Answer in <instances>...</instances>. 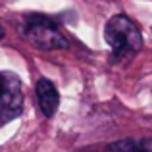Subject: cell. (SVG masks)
<instances>
[{
    "label": "cell",
    "mask_w": 152,
    "mask_h": 152,
    "mask_svg": "<svg viewBox=\"0 0 152 152\" xmlns=\"http://www.w3.org/2000/svg\"><path fill=\"white\" fill-rule=\"evenodd\" d=\"M104 39L112 48L114 62H127L142 46V37L137 23L125 14H118L106 23Z\"/></svg>",
    "instance_id": "obj_1"
},
{
    "label": "cell",
    "mask_w": 152,
    "mask_h": 152,
    "mask_svg": "<svg viewBox=\"0 0 152 152\" xmlns=\"http://www.w3.org/2000/svg\"><path fill=\"white\" fill-rule=\"evenodd\" d=\"M23 33L33 45H37L39 48H67L69 41L66 39V35L60 31V27L56 25L54 19L46 18L42 14H31L25 19V27Z\"/></svg>",
    "instance_id": "obj_2"
},
{
    "label": "cell",
    "mask_w": 152,
    "mask_h": 152,
    "mask_svg": "<svg viewBox=\"0 0 152 152\" xmlns=\"http://www.w3.org/2000/svg\"><path fill=\"white\" fill-rule=\"evenodd\" d=\"M23 110V87L12 71L0 73V125L15 119Z\"/></svg>",
    "instance_id": "obj_3"
},
{
    "label": "cell",
    "mask_w": 152,
    "mask_h": 152,
    "mask_svg": "<svg viewBox=\"0 0 152 152\" xmlns=\"http://www.w3.org/2000/svg\"><path fill=\"white\" fill-rule=\"evenodd\" d=\"M37 100L41 106V112L46 118H52L60 106V94L54 83L48 79H39L37 81Z\"/></svg>",
    "instance_id": "obj_4"
},
{
    "label": "cell",
    "mask_w": 152,
    "mask_h": 152,
    "mask_svg": "<svg viewBox=\"0 0 152 152\" xmlns=\"http://www.w3.org/2000/svg\"><path fill=\"white\" fill-rule=\"evenodd\" d=\"M104 152H152V139H121L108 145Z\"/></svg>",
    "instance_id": "obj_5"
},
{
    "label": "cell",
    "mask_w": 152,
    "mask_h": 152,
    "mask_svg": "<svg viewBox=\"0 0 152 152\" xmlns=\"http://www.w3.org/2000/svg\"><path fill=\"white\" fill-rule=\"evenodd\" d=\"M4 37V29H2V25H0V39Z\"/></svg>",
    "instance_id": "obj_6"
}]
</instances>
